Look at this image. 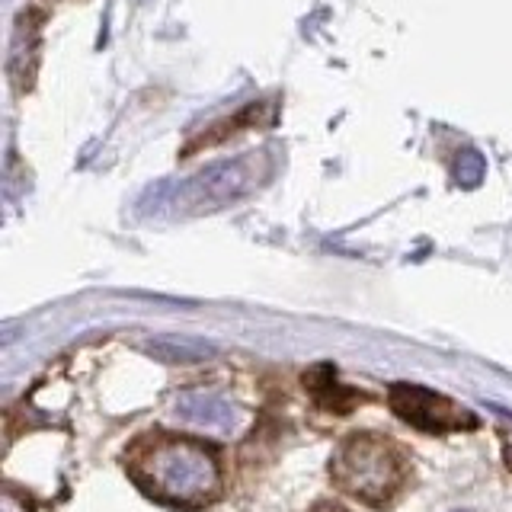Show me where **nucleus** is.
<instances>
[{
    "label": "nucleus",
    "mask_w": 512,
    "mask_h": 512,
    "mask_svg": "<svg viewBox=\"0 0 512 512\" xmlns=\"http://www.w3.org/2000/svg\"><path fill=\"white\" fill-rule=\"evenodd\" d=\"M135 484L160 503L199 509L215 500L221 490V471L215 455L199 442L186 439H154L138 445L128 461Z\"/></svg>",
    "instance_id": "1"
},
{
    "label": "nucleus",
    "mask_w": 512,
    "mask_h": 512,
    "mask_svg": "<svg viewBox=\"0 0 512 512\" xmlns=\"http://www.w3.org/2000/svg\"><path fill=\"white\" fill-rule=\"evenodd\" d=\"M333 484L365 503H384L400 490L407 464L388 439L352 436L330 461Z\"/></svg>",
    "instance_id": "2"
},
{
    "label": "nucleus",
    "mask_w": 512,
    "mask_h": 512,
    "mask_svg": "<svg viewBox=\"0 0 512 512\" xmlns=\"http://www.w3.org/2000/svg\"><path fill=\"white\" fill-rule=\"evenodd\" d=\"M388 404L400 420L423 432H458L477 426V416L471 410L429 388H416V384H394Z\"/></svg>",
    "instance_id": "3"
},
{
    "label": "nucleus",
    "mask_w": 512,
    "mask_h": 512,
    "mask_svg": "<svg viewBox=\"0 0 512 512\" xmlns=\"http://www.w3.org/2000/svg\"><path fill=\"white\" fill-rule=\"evenodd\" d=\"M263 157H237L231 164H218L212 170L199 173L196 180H189L183 189V205L189 212H202V208H221L240 196H247L250 189L260 183Z\"/></svg>",
    "instance_id": "4"
},
{
    "label": "nucleus",
    "mask_w": 512,
    "mask_h": 512,
    "mask_svg": "<svg viewBox=\"0 0 512 512\" xmlns=\"http://www.w3.org/2000/svg\"><path fill=\"white\" fill-rule=\"evenodd\" d=\"M173 413L180 423L205 432H234L240 423L237 407L215 391H186L183 397H176Z\"/></svg>",
    "instance_id": "5"
},
{
    "label": "nucleus",
    "mask_w": 512,
    "mask_h": 512,
    "mask_svg": "<svg viewBox=\"0 0 512 512\" xmlns=\"http://www.w3.org/2000/svg\"><path fill=\"white\" fill-rule=\"evenodd\" d=\"M144 352L167 365H192L215 356V346L205 340H192V336H154L144 343Z\"/></svg>",
    "instance_id": "6"
},
{
    "label": "nucleus",
    "mask_w": 512,
    "mask_h": 512,
    "mask_svg": "<svg viewBox=\"0 0 512 512\" xmlns=\"http://www.w3.org/2000/svg\"><path fill=\"white\" fill-rule=\"evenodd\" d=\"M4 512H29V506H26V500H20L16 493H7V496H4Z\"/></svg>",
    "instance_id": "7"
},
{
    "label": "nucleus",
    "mask_w": 512,
    "mask_h": 512,
    "mask_svg": "<svg viewBox=\"0 0 512 512\" xmlns=\"http://www.w3.org/2000/svg\"><path fill=\"white\" fill-rule=\"evenodd\" d=\"M506 458H509V468H512V448H509V452H506Z\"/></svg>",
    "instance_id": "8"
}]
</instances>
